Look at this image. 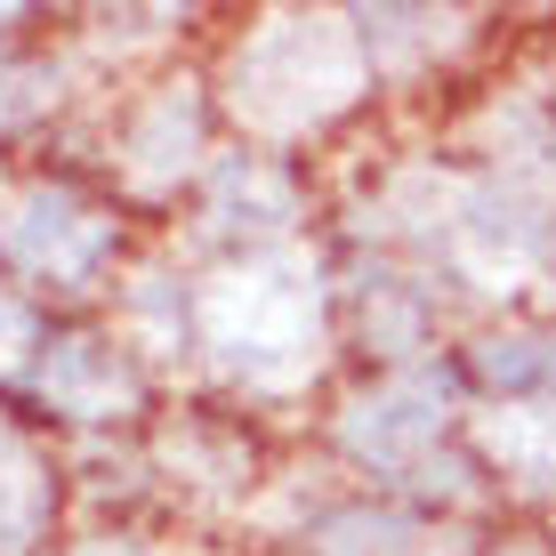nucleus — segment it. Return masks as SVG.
Here are the masks:
<instances>
[{"mask_svg":"<svg viewBox=\"0 0 556 556\" xmlns=\"http://www.w3.org/2000/svg\"><path fill=\"white\" fill-rule=\"evenodd\" d=\"M0 251L25 266V275L56 282V291H81L113 251V226L98 210L65 202V194H25V202L0 210Z\"/></svg>","mask_w":556,"mask_h":556,"instance_id":"1","label":"nucleus"},{"mask_svg":"<svg viewBox=\"0 0 556 556\" xmlns=\"http://www.w3.org/2000/svg\"><path fill=\"white\" fill-rule=\"evenodd\" d=\"M41 395L73 419H113L138 404V379H129V363L105 339H56L41 355Z\"/></svg>","mask_w":556,"mask_h":556,"instance_id":"2","label":"nucleus"},{"mask_svg":"<svg viewBox=\"0 0 556 556\" xmlns=\"http://www.w3.org/2000/svg\"><path fill=\"white\" fill-rule=\"evenodd\" d=\"M435 428H444V395H435L428 379H404V388L355 404L348 444H355L363 459H379V468H404L419 444H435Z\"/></svg>","mask_w":556,"mask_h":556,"instance_id":"3","label":"nucleus"},{"mask_svg":"<svg viewBox=\"0 0 556 556\" xmlns=\"http://www.w3.org/2000/svg\"><path fill=\"white\" fill-rule=\"evenodd\" d=\"M16 348H33V315L0 291V363H16Z\"/></svg>","mask_w":556,"mask_h":556,"instance_id":"4","label":"nucleus"},{"mask_svg":"<svg viewBox=\"0 0 556 556\" xmlns=\"http://www.w3.org/2000/svg\"><path fill=\"white\" fill-rule=\"evenodd\" d=\"M508 556H541V548H508Z\"/></svg>","mask_w":556,"mask_h":556,"instance_id":"5","label":"nucleus"}]
</instances>
